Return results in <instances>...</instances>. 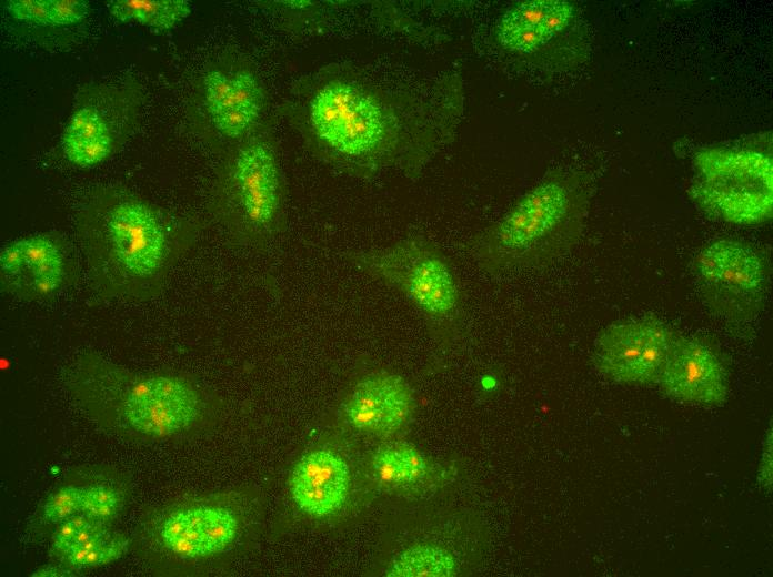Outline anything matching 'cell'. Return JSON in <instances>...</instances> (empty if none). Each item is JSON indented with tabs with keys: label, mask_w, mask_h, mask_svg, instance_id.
<instances>
[{
	"label": "cell",
	"mask_w": 773,
	"mask_h": 577,
	"mask_svg": "<svg viewBox=\"0 0 773 577\" xmlns=\"http://www.w3.org/2000/svg\"><path fill=\"white\" fill-rule=\"evenodd\" d=\"M347 260L406 298L440 334H453L460 325L463 300L459 281L445 254L425 236L349 252Z\"/></svg>",
	"instance_id": "cell-4"
},
{
	"label": "cell",
	"mask_w": 773,
	"mask_h": 577,
	"mask_svg": "<svg viewBox=\"0 0 773 577\" xmlns=\"http://www.w3.org/2000/svg\"><path fill=\"white\" fill-rule=\"evenodd\" d=\"M207 113L218 132L230 139L247 134L260 119L264 91L250 70H209L203 77Z\"/></svg>",
	"instance_id": "cell-13"
},
{
	"label": "cell",
	"mask_w": 773,
	"mask_h": 577,
	"mask_svg": "<svg viewBox=\"0 0 773 577\" xmlns=\"http://www.w3.org/2000/svg\"><path fill=\"white\" fill-rule=\"evenodd\" d=\"M1 283L19 297L40 298L54 293L66 275L59 246L44 235L7 244L0 253Z\"/></svg>",
	"instance_id": "cell-14"
},
{
	"label": "cell",
	"mask_w": 773,
	"mask_h": 577,
	"mask_svg": "<svg viewBox=\"0 0 773 577\" xmlns=\"http://www.w3.org/2000/svg\"><path fill=\"white\" fill-rule=\"evenodd\" d=\"M84 487L67 485L52 493L46 500L42 512L48 523L59 524L81 513Z\"/></svg>",
	"instance_id": "cell-24"
},
{
	"label": "cell",
	"mask_w": 773,
	"mask_h": 577,
	"mask_svg": "<svg viewBox=\"0 0 773 577\" xmlns=\"http://www.w3.org/2000/svg\"><path fill=\"white\" fill-rule=\"evenodd\" d=\"M458 563L448 549L433 544H416L399 553L385 570L389 577H451Z\"/></svg>",
	"instance_id": "cell-19"
},
{
	"label": "cell",
	"mask_w": 773,
	"mask_h": 577,
	"mask_svg": "<svg viewBox=\"0 0 773 577\" xmlns=\"http://www.w3.org/2000/svg\"><path fill=\"white\" fill-rule=\"evenodd\" d=\"M482 386H483L484 388H488V389L493 388V387L495 386V381H494V378H492V377H484V378L482 379Z\"/></svg>",
	"instance_id": "cell-29"
},
{
	"label": "cell",
	"mask_w": 773,
	"mask_h": 577,
	"mask_svg": "<svg viewBox=\"0 0 773 577\" xmlns=\"http://www.w3.org/2000/svg\"><path fill=\"white\" fill-rule=\"evenodd\" d=\"M584 202L576 176L546 178L479 233L470 242L469 253L490 275L544 266L573 244Z\"/></svg>",
	"instance_id": "cell-2"
},
{
	"label": "cell",
	"mask_w": 773,
	"mask_h": 577,
	"mask_svg": "<svg viewBox=\"0 0 773 577\" xmlns=\"http://www.w3.org/2000/svg\"><path fill=\"white\" fill-rule=\"evenodd\" d=\"M371 469L382 486L399 487L421 482L426 476L428 464L414 446L393 443L374 452Z\"/></svg>",
	"instance_id": "cell-18"
},
{
	"label": "cell",
	"mask_w": 773,
	"mask_h": 577,
	"mask_svg": "<svg viewBox=\"0 0 773 577\" xmlns=\"http://www.w3.org/2000/svg\"><path fill=\"white\" fill-rule=\"evenodd\" d=\"M573 16V6L564 0L523 1L501 17L496 38L509 51L532 53L561 33Z\"/></svg>",
	"instance_id": "cell-16"
},
{
	"label": "cell",
	"mask_w": 773,
	"mask_h": 577,
	"mask_svg": "<svg viewBox=\"0 0 773 577\" xmlns=\"http://www.w3.org/2000/svg\"><path fill=\"white\" fill-rule=\"evenodd\" d=\"M116 404L134 431L167 437L190 427L201 415L203 399L187 379L171 375H135L118 384Z\"/></svg>",
	"instance_id": "cell-8"
},
{
	"label": "cell",
	"mask_w": 773,
	"mask_h": 577,
	"mask_svg": "<svg viewBox=\"0 0 773 577\" xmlns=\"http://www.w3.org/2000/svg\"><path fill=\"white\" fill-rule=\"evenodd\" d=\"M101 245L89 254V273L107 297H147L167 272L170 243L155 212L133 198L111 204L102 220Z\"/></svg>",
	"instance_id": "cell-3"
},
{
	"label": "cell",
	"mask_w": 773,
	"mask_h": 577,
	"mask_svg": "<svg viewBox=\"0 0 773 577\" xmlns=\"http://www.w3.org/2000/svg\"><path fill=\"white\" fill-rule=\"evenodd\" d=\"M107 528L108 524L91 518L82 512L76 514L59 523L51 538V553L62 559Z\"/></svg>",
	"instance_id": "cell-22"
},
{
	"label": "cell",
	"mask_w": 773,
	"mask_h": 577,
	"mask_svg": "<svg viewBox=\"0 0 773 577\" xmlns=\"http://www.w3.org/2000/svg\"><path fill=\"white\" fill-rule=\"evenodd\" d=\"M757 482L761 488L766 492H772V428L766 431L762 444L761 459L759 464Z\"/></svg>",
	"instance_id": "cell-27"
},
{
	"label": "cell",
	"mask_w": 773,
	"mask_h": 577,
	"mask_svg": "<svg viewBox=\"0 0 773 577\" xmlns=\"http://www.w3.org/2000/svg\"><path fill=\"white\" fill-rule=\"evenodd\" d=\"M238 532L239 519L230 508L200 504L170 513L161 525L160 538L172 554L194 559L225 550Z\"/></svg>",
	"instance_id": "cell-12"
},
{
	"label": "cell",
	"mask_w": 773,
	"mask_h": 577,
	"mask_svg": "<svg viewBox=\"0 0 773 577\" xmlns=\"http://www.w3.org/2000/svg\"><path fill=\"white\" fill-rule=\"evenodd\" d=\"M61 146L66 158L78 166L99 164L111 153L110 126L96 108L80 107L64 128Z\"/></svg>",
	"instance_id": "cell-17"
},
{
	"label": "cell",
	"mask_w": 773,
	"mask_h": 577,
	"mask_svg": "<svg viewBox=\"0 0 773 577\" xmlns=\"http://www.w3.org/2000/svg\"><path fill=\"white\" fill-rule=\"evenodd\" d=\"M123 495L113 486L97 484L86 486L82 502V513L91 518L108 524L122 509Z\"/></svg>",
	"instance_id": "cell-23"
},
{
	"label": "cell",
	"mask_w": 773,
	"mask_h": 577,
	"mask_svg": "<svg viewBox=\"0 0 773 577\" xmlns=\"http://www.w3.org/2000/svg\"><path fill=\"white\" fill-rule=\"evenodd\" d=\"M667 396L700 405H722L727 378L719 356L704 343L677 336L659 379Z\"/></svg>",
	"instance_id": "cell-11"
},
{
	"label": "cell",
	"mask_w": 773,
	"mask_h": 577,
	"mask_svg": "<svg viewBox=\"0 0 773 577\" xmlns=\"http://www.w3.org/2000/svg\"><path fill=\"white\" fill-rule=\"evenodd\" d=\"M694 199L707 212L737 224L771 216L772 163L754 152L707 151L696 159Z\"/></svg>",
	"instance_id": "cell-5"
},
{
	"label": "cell",
	"mask_w": 773,
	"mask_h": 577,
	"mask_svg": "<svg viewBox=\"0 0 773 577\" xmlns=\"http://www.w3.org/2000/svg\"><path fill=\"white\" fill-rule=\"evenodd\" d=\"M462 100L454 75L420 92L328 65L300 82L289 113L310 151L334 169L364 180L396 169L416 180L453 139Z\"/></svg>",
	"instance_id": "cell-1"
},
{
	"label": "cell",
	"mask_w": 773,
	"mask_h": 577,
	"mask_svg": "<svg viewBox=\"0 0 773 577\" xmlns=\"http://www.w3.org/2000/svg\"><path fill=\"white\" fill-rule=\"evenodd\" d=\"M697 283L706 305L732 321L750 318L763 306L766 271L759 253L736 240H716L695 262Z\"/></svg>",
	"instance_id": "cell-7"
},
{
	"label": "cell",
	"mask_w": 773,
	"mask_h": 577,
	"mask_svg": "<svg viewBox=\"0 0 773 577\" xmlns=\"http://www.w3.org/2000/svg\"><path fill=\"white\" fill-rule=\"evenodd\" d=\"M415 407L414 392L402 375L375 368L359 375L349 385L338 413L355 431L389 436L409 424Z\"/></svg>",
	"instance_id": "cell-10"
},
{
	"label": "cell",
	"mask_w": 773,
	"mask_h": 577,
	"mask_svg": "<svg viewBox=\"0 0 773 577\" xmlns=\"http://www.w3.org/2000/svg\"><path fill=\"white\" fill-rule=\"evenodd\" d=\"M677 335L653 318L608 326L595 342L593 363L616 383L657 384Z\"/></svg>",
	"instance_id": "cell-9"
},
{
	"label": "cell",
	"mask_w": 773,
	"mask_h": 577,
	"mask_svg": "<svg viewBox=\"0 0 773 577\" xmlns=\"http://www.w3.org/2000/svg\"><path fill=\"white\" fill-rule=\"evenodd\" d=\"M83 0H50L51 26H69L83 20L89 13Z\"/></svg>",
	"instance_id": "cell-26"
},
{
	"label": "cell",
	"mask_w": 773,
	"mask_h": 577,
	"mask_svg": "<svg viewBox=\"0 0 773 577\" xmlns=\"http://www.w3.org/2000/svg\"><path fill=\"white\" fill-rule=\"evenodd\" d=\"M224 185L225 202L244 239L260 246L280 233L284 225L285 186L272 146L254 141L241 148Z\"/></svg>",
	"instance_id": "cell-6"
},
{
	"label": "cell",
	"mask_w": 773,
	"mask_h": 577,
	"mask_svg": "<svg viewBox=\"0 0 773 577\" xmlns=\"http://www.w3.org/2000/svg\"><path fill=\"white\" fill-rule=\"evenodd\" d=\"M71 569L57 566H44L32 574V576H70Z\"/></svg>",
	"instance_id": "cell-28"
},
{
	"label": "cell",
	"mask_w": 773,
	"mask_h": 577,
	"mask_svg": "<svg viewBox=\"0 0 773 577\" xmlns=\"http://www.w3.org/2000/svg\"><path fill=\"white\" fill-rule=\"evenodd\" d=\"M350 469L344 458L325 448L303 455L294 465L289 490L294 504L313 517L334 514L344 505L350 490Z\"/></svg>",
	"instance_id": "cell-15"
},
{
	"label": "cell",
	"mask_w": 773,
	"mask_h": 577,
	"mask_svg": "<svg viewBox=\"0 0 773 577\" xmlns=\"http://www.w3.org/2000/svg\"><path fill=\"white\" fill-rule=\"evenodd\" d=\"M6 10L13 19L51 26L50 0H11Z\"/></svg>",
	"instance_id": "cell-25"
},
{
	"label": "cell",
	"mask_w": 773,
	"mask_h": 577,
	"mask_svg": "<svg viewBox=\"0 0 773 577\" xmlns=\"http://www.w3.org/2000/svg\"><path fill=\"white\" fill-rule=\"evenodd\" d=\"M108 8L119 21L134 20L160 31L173 28L191 13L187 0H114Z\"/></svg>",
	"instance_id": "cell-20"
},
{
	"label": "cell",
	"mask_w": 773,
	"mask_h": 577,
	"mask_svg": "<svg viewBox=\"0 0 773 577\" xmlns=\"http://www.w3.org/2000/svg\"><path fill=\"white\" fill-rule=\"evenodd\" d=\"M128 545V538L107 528L66 555L61 561L71 570L92 568L117 560L126 553Z\"/></svg>",
	"instance_id": "cell-21"
}]
</instances>
